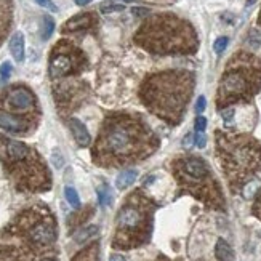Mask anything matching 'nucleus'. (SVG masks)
I'll return each instance as SVG.
<instances>
[{
    "instance_id": "9b49d317",
    "label": "nucleus",
    "mask_w": 261,
    "mask_h": 261,
    "mask_svg": "<svg viewBox=\"0 0 261 261\" xmlns=\"http://www.w3.org/2000/svg\"><path fill=\"white\" fill-rule=\"evenodd\" d=\"M0 112H11L39 119L40 111L37 98L24 85H13L0 96Z\"/></svg>"
},
{
    "instance_id": "ddd939ff",
    "label": "nucleus",
    "mask_w": 261,
    "mask_h": 261,
    "mask_svg": "<svg viewBox=\"0 0 261 261\" xmlns=\"http://www.w3.org/2000/svg\"><path fill=\"white\" fill-rule=\"evenodd\" d=\"M39 119L29 117V115H19L11 112H0V128L8 133L14 135H24L31 132L32 127H35Z\"/></svg>"
},
{
    "instance_id": "1a4fd4ad",
    "label": "nucleus",
    "mask_w": 261,
    "mask_h": 261,
    "mask_svg": "<svg viewBox=\"0 0 261 261\" xmlns=\"http://www.w3.org/2000/svg\"><path fill=\"white\" fill-rule=\"evenodd\" d=\"M3 237L14 239L19 245H24L35 253H56V218L48 207L42 204L31 205L14 216L3 229Z\"/></svg>"
},
{
    "instance_id": "412c9836",
    "label": "nucleus",
    "mask_w": 261,
    "mask_h": 261,
    "mask_svg": "<svg viewBox=\"0 0 261 261\" xmlns=\"http://www.w3.org/2000/svg\"><path fill=\"white\" fill-rule=\"evenodd\" d=\"M10 5L6 0H0V40L6 29L10 27Z\"/></svg>"
},
{
    "instance_id": "39448f33",
    "label": "nucleus",
    "mask_w": 261,
    "mask_h": 261,
    "mask_svg": "<svg viewBox=\"0 0 261 261\" xmlns=\"http://www.w3.org/2000/svg\"><path fill=\"white\" fill-rule=\"evenodd\" d=\"M0 162L6 176L21 192H45L52 187V175L34 148L0 135Z\"/></svg>"
},
{
    "instance_id": "b1692460",
    "label": "nucleus",
    "mask_w": 261,
    "mask_h": 261,
    "mask_svg": "<svg viewBox=\"0 0 261 261\" xmlns=\"http://www.w3.org/2000/svg\"><path fill=\"white\" fill-rule=\"evenodd\" d=\"M64 195H66V200L69 202L71 207L81 208V197H79V194H77V191L74 189V187L68 186L66 189H64Z\"/></svg>"
},
{
    "instance_id": "c756f323",
    "label": "nucleus",
    "mask_w": 261,
    "mask_h": 261,
    "mask_svg": "<svg viewBox=\"0 0 261 261\" xmlns=\"http://www.w3.org/2000/svg\"><path fill=\"white\" fill-rule=\"evenodd\" d=\"M234 115H236L234 107H224V109H221V117L226 124H231L234 120Z\"/></svg>"
},
{
    "instance_id": "6ab92c4d",
    "label": "nucleus",
    "mask_w": 261,
    "mask_h": 261,
    "mask_svg": "<svg viewBox=\"0 0 261 261\" xmlns=\"http://www.w3.org/2000/svg\"><path fill=\"white\" fill-rule=\"evenodd\" d=\"M215 255L218 258V261H233L234 260V252L224 239H218V242L215 245Z\"/></svg>"
},
{
    "instance_id": "5701e85b",
    "label": "nucleus",
    "mask_w": 261,
    "mask_h": 261,
    "mask_svg": "<svg viewBox=\"0 0 261 261\" xmlns=\"http://www.w3.org/2000/svg\"><path fill=\"white\" fill-rule=\"evenodd\" d=\"M96 194H98L99 205L106 207V205H109L111 202H112V194H111V189H109V186H107V184H101V186H98Z\"/></svg>"
},
{
    "instance_id": "72a5a7b5",
    "label": "nucleus",
    "mask_w": 261,
    "mask_h": 261,
    "mask_svg": "<svg viewBox=\"0 0 261 261\" xmlns=\"http://www.w3.org/2000/svg\"><path fill=\"white\" fill-rule=\"evenodd\" d=\"M195 144H197V148H205L207 144V136L204 132H197V135H195Z\"/></svg>"
},
{
    "instance_id": "423d86ee",
    "label": "nucleus",
    "mask_w": 261,
    "mask_h": 261,
    "mask_svg": "<svg viewBox=\"0 0 261 261\" xmlns=\"http://www.w3.org/2000/svg\"><path fill=\"white\" fill-rule=\"evenodd\" d=\"M156 208V202L144 191L136 189L130 192L115 216L112 247L115 250H133L148 244L152 234Z\"/></svg>"
},
{
    "instance_id": "4c0bfd02",
    "label": "nucleus",
    "mask_w": 261,
    "mask_h": 261,
    "mask_svg": "<svg viewBox=\"0 0 261 261\" xmlns=\"http://www.w3.org/2000/svg\"><path fill=\"white\" fill-rule=\"evenodd\" d=\"M109 261H127L122 255H119V253H114V255H111Z\"/></svg>"
},
{
    "instance_id": "f8f14e48",
    "label": "nucleus",
    "mask_w": 261,
    "mask_h": 261,
    "mask_svg": "<svg viewBox=\"0 0 261 261\" xmlns=\"http://www.w3.org/2000/svg\"><path fill=\"white\" fill-rule=\"evenodd\" d=\"M84 84H60L55 88V99L61 109H71L76 107L85 96Z\"/></svg>"
},
{
    "instance_id": "7c9ffc66",
    "label": "nucleus",
    "mask_w": 261,
    "mask_h": 261,
    "mask_svg": "<svg viewBox=\"0 0 261 261\" xmlns=\"http://www.w3.org/2000/svg\"><path fill=\"white\" fill-rule=\"evenodd\" d=\"M10 74H11V64L6 61L0 66V79H2V81H6V79L10 77Z\"/></svg>"
},
{
    "instance_id": "c9c22d12",
    "label": "nucleus",
    "mask_w": 261,
    "mask_h": 261,
    "mask_svg": "<svg viewBox=\"0 0 261 261\" xmlns=\"http://www.w3.org/2000/svg\"><path fill=\"white\" fill-rule=\"evenodd\" d=\"M205 106H207V99H205V96H200V98L197 99V103H195V111H197L199 114H200V112H204V111H205Z\"/></svg>"
},
{
    "instance_id": "2f4dec72",
    "label": "nucleus",
    "mask_w": 261,
    "mask_h": 261,
    "mask_svg": "<svg viewBox=\"0 0 261 261\" xmlns=\"http://www.w3.org/2000/svg\"><path fill=\"white\" fill-rule=\"evenodd\" d=\"M40 6H43V8H47V10H50V11H58V6L53 3V0H35Z\"/></svg>"
},
{
    "instance_id": "6e6552de",
    "label": "nucleus",
    "mask_w": 261,
    "mask_h": 261,
    "mask_svg": "<svg viewBox=\"0 0 261 261\" xmlns=\"http://www.w3.org/2000/svg\"><path fill=\"white\" fill-rule=\"evenodd\" d=\"M261 91V61L250 53H236L229 60L216 90V107L245 104Z\"/></svg>"
},
{
    "instance_id": "2eb2a0df",
    "label": "nucleus",
    "mask_w": 261,
    "mask_h": 261,
    "mask_svg": "<svg viewBox=\"0 0 261 261\" xmlns=\"http://www.w3.org/2000/svg\"><path fill=\"white\" fill-rule=\"evenodd\" d=\"M96 24V16L93 13H81L72 16L66 24L63 26L64 32H79V31H88Z\"/></svg>"
},
{
    "instance_id": "a211bd4d",
    "label": "nucleus",
    "mask_w": 261,
    "mask_h": 261,
    "mask_svg": "<svg viewBox=\"0 0 261 261\" xmlns=\"http://www.w3.org/2000/svg\"><path fill=\"white\" fill-rule=\"evenodd\" d=\"M71 261H99V244L91 242L90 245H87Z\"/></svg>"
},
{
    "instance_id": "c85d7f7f",
    "label": "nucleus",
    "mask_w": 261,
    "mask_h": 261,
    "mask_svg": "<svg viewBox=\"0 0 261 261\" xmlns=\"http://www.w3.org/2000/svg\"><path fill=\"white\" fill-rule=\"evenodd\" d=\"M252 213L257 216L258 220H261V189L258 191L255 202H253V207H252Z\"/></svg>"
},
{
    "instance_id": "473e14b6",
    "label": "nucleus",
    "mask_w": 261,
    "mask_h": 261,
    "mask_svg": "<svg viewBox=\"0 0 261 261\" xmlns=\"http://www.w3.org/2000/svg\"><path fill=\"white\" fill-rule=\"evenodd\" d=\"M207 128V119L205 117H197L195 119V132H205Z\"/></svg>"
},
{
    "instance_id": "f3484780",
    "label": "nucleus",
    "mask_w": 261,
    "mask_h": 261,
    "mask_svg": "<svg viewBox=\"0 0 261 261\" xmlns=\"http://www.w3.org/2000/svg\"><path fill=\"white\" fill-rule=\"evenodd\" d=\"M10 53L14 58V61L23 63L24 61V55H26V48H24V34L23 32H14L10 39Z\"/></svg>"
},
{
    "instance_id": "20e7f679",
    "label": "nucleus",
    "mask_w": 261,
    "mask_h": 261,
    "mask_svg": "<svg viewBox=\"0 0 261 261\" xmlns=\"http://www.w3.org/2000/svg\"><path fill=\"white\" fill-rule=\"evenodd\" d=\"M216 159L233 194L242 191L261 170V143L247 133H215Z\"/></svg>"
},
{
    "instance_id": "f257e3e1",
    "label": "nucleus",
    "mask_w": 261,
    "mask_h": 261,
    "mask_svg": "<svg viewBox=\"0 0 261 261\" xmlns=\"http://www.w3.org/2000/svg\"><path fill=\"white\" fill-rule=\"evenodd\" d=\"M159 144V136L141 114L114 112L103 120L91 159L103 169H119L148 159Z\"/></svg>"
},
{
    "instance_id": "bb28decb",
    "label": "nucleus",
    "mask_w": 261,
    "mask_h": 261,
    "mask_svg": "<svg viewBox=\"0 0 261 261\" xmlns=\"http://www.w3.org/2000/svg\"><path fill=\"white\" fill-rule=\"evenodd\" d=\"M125 6L124 5H119V3H114V2H103L99 5V11L101 13H115V11H124Z\"/></svg>"
},
{
    "instance_id": "aec40b11",
    "label": "nucleus",
    "mask_w": 261,
    "mask_h": 261,
    "mask_svg": "<svg viewBox=\"0 0 261 261\" xmlns=\"http://www.w3.org/2000/svg\"><path fill=\"white\" fill-rule=\"evenodd\" d=\"M138 178V172L135 169H128V170H124L115 179V186L119 187V189H127L128 186H132Z\"/></svg>"
},
{
    "instance_id": "ea45409f",
    "label": "nucleus",
    "mask_w": 261,
    "mask_h": 261,
    "mask_svg": "<svg viewBox=\"0 0 261 261\" xmlns=\"http://www.w3.org/2000/svg\"><path fill=\"white\" fill-rule=\"evenodd\" d=\"M120 2H124V3H132V2H135V0H120Z\"/></svg>"
},
{
    "instance_id": "f704fd0d",
    "label": "nucleus",
    "mask_w": 261,
    "mask_h": 261,
    "mask_svg": "<svg viewBox=\"0 0 261 261\" xmlns=\"http://www.w3.org/2000/svg\"><path fill=\"white\" fill-rule=\"evenodd\" d=\"M194 135L192 133H187L184 138H183V148L184 149H191V146H192V144H194Z\"/></svg>"
},
{
    "instance_id": "e433bc0d",
    "label": "nucleus",
    "mask_w": 261,
    "mask_h": 261,
    "mask_svg": "<svg viewBox=\"0 0 261 261\" xmlns=\"http://www.w3.org/2000/svg\"><path fill=\"white\" fill-rule=\"evenodd\" d=\"M132 13L135 16H149V10L148 8H133Z\"/></svg>"
},
{
    "instance_id": "cd10ccee",
    "label": "nucleus",
    "mask_w": 261,
    "mask_h": 261,
    "mask_svg": "<svg viewBox=\"0 0 261 261\" xmlns=\"http://www.w3.org/2000/svg\"><path fill=\"white\" fill-rule=\"evenodd\" d=\"M228 43H229V39H228V37H218V39H216L215 43H213L215 53H216V55H221V53L224 52V50H226Z\"/></svg>"
},
{
    "instance_id": "9d476101",
    "label": "nucleus",
    "mask_w": 261,
    "mask_h": 261,
    "mask_svg": "<svg viewBox=\"0 0 261 261\" xmlns=\"http://www.w3.org/2000/svg\"><path fill=\"white\" fill-rule=\"evenodd\" d=\"M87 58L72 43L63 40L58 42L50 55V76L52 79H63L71 74H79L85 68Z\"/></svg>"
},
{
    "instance_id": "7ed1b4c3",
    "label": "nucleus",
    "mask_w": 261,
    "mask_h": 261,
    "mask_svg": "<svg viewBox=\"0 0 261 261\" xmlns=\"http://www.w3.org/2000/svg\"><path fill=\"white\" fill-rule=\"evenodd\" d=\"M133 40L138 47L159 56L192 55L199 48V37L194 26L173 13L148 16Z\"/></svg>"
},
{
    "instance_id": "0eeeda50",
    "label": "nucleus",
    "mask_w": 261,
    "mask_h": 261,
    "mask_svg": "<svg viewBox=\"0 0 261 261\" xmlns=\"http://www.w3.org/2000/svg\"><path fill=\"white\" fill-rule=\"evenodd\" d=\"M172 173L181 194H189L212 210H226L220 181L202 157L179 156L172 161Z\"/></svg>"
},
{
    "instance_id": "a19ab883",
    "label": "nucleus",
    "mask_w": 261,
    "mask_h": 261,
    "mask_svg": "<svg viewBox=\"0 0 261 261\" xmlns=\"http://www.w3.org/2000/svg\"><path fill=\"white\" fill-rule=\"evenodd\" d=\"M258 21H260V24H261V11H260V18H258Z\"/></svg>"
},
{
    "instance_id": "dca6fc26",
    "label": "nucleus",
    "mask_w": 261,
    "mask_h": 261,
    "mask_svg": "<svg viewBox=\"0 0 261 261\" xmlns=\"http://www.w3.org/2000/svg\"><path fill=\"white\" fill-rule=\"evenodd\" d=\"M69 128H71V132L72 135H74V140L77 141V144L81 148H87V146H90V143H91V136L88 133V130H87V127L82 124L81 120L79 119H69Z\"/></svg>"
},
{
    "instance_id": "4be33fe9",
    "label": "nucleus",
    "mask_w": 261,
    "mask_h": 261,
    "mask_svg": "<svg viewBox=\"0 0 261 261\" xmlns=\"http://www.w3.org/2000/svg\"><path fill=\"white\" fill-rule=\"evenodd\" d=\"M96 234H98V226L90 224V226H85L81 231H77V233L74 234V241L77 244H85L87 241H90V239H93Z\"/></svg>"
},
{
    "instance_id": "79ce46f5",
    "label": "nucleus",
    "mask_w": 261,
    "mask_h": 261,
    "mask_svg": "<svg viewBox=\"0 0 261 261\" xmlns=\"http://www.w3.org/2000/svg\"><path fill=\"white\" fill-rule=\"evenodd\" d=\"M260 236H261V231H260Z\"/></svg>"
},
{
    "instance_id": "58836bf2",
    "label": "nucleus",
    "mask_w": 261,
    "mask_h": 261,
    "mask_svg": "<svg viewBox=\"0 0 261 261\" xmlns=\"http://www.w3.org/2000/svg\"><path fill=\"white\" fill-rule=\"evenodd\" d=\"M76 3H77L79 6H85V5L91 3V0H76Z\"/></svg>"
},
{
    "instance_id": "f03ea898",
    "label": "nucleus",
    "mask_w": 261,
    "mask_h": 261,
    "mask_svg": "<svg viewBox=\"0 0 261 261\" xmlns=\"http://www.w3.org/2000/svg\"><path fill=\"white\" fill-rule=\"evenodd\" d=\"M195 77L189 71H162L144 79L140 98L144 107L169 125H178L194 93Z\"/></svg>"
},
{
    "instance_id": "a878e982",
    "label": "nucleus",
    "mask_w": 261,
    "mask_h": 261,
    "mask_svg": "<svg viewBox=\"0 0 261 261\" xmlns=\"http://www.w3.org/2000/svg\"><path fill=\"white\" fill-rule=\"evenodd\" d=\"M55 31V21L52 16H43V31H42V39L47 40L52 37Z\"/></svg>"
},
{
    "instance_id": "4468645a",
    "label": "nucleus",
    "mask_w": 261,
    "mask_h": 261,
    "mask_svg": "<svg viewBox=\"0 0 261 261\" xmlns=\"http://www.w3.org/2000/svg\"><path fill=\"white\" fill-rule=\"evenodd\" d=\"M43 255H48V253H35L34 250L19 244L0 245V261H39Z\"/></svg>"
},
{
    "instance_id": "393cba45",
    "label": "nucleus",
    "mask_w": 261,
    "mask_h": 261,
    "mask_svg": "<svg viewBox=\"0 0 261 261\" xmlns=\"http://www.w3.org/2000/svg\"><path fill=\"white\" fill-rule=\"evenodd\" d=\"M247 43L255 50L261 47V31L260 29H257V27L250 29L249 34H247Z\"/></svg>"
}]
</instances>
